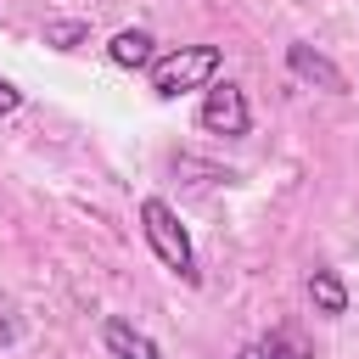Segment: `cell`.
<instances>
[{
    "instance_id": "1",
    "label": "cell",
    "mask_w": 359,
    "mask_h": 359,
    "mask_svg": "<svg viewBox=\"0 0 359 359\" xmlns=\"http://www.w3.org/2000/svg\"><path fill=\"white\" fill-rule=\"evenodd\" d=\"M140 230H146V247L185 280V286H196L202 280V269H196V252H191V236H185V224H180V213L163 202V196H146L140 202Z\"/></svg>"
},
{
    "instance_id": "2",
    "label": "cell",
    "mask_w": 359,
    "mask_h": 359,
    "mask_svg": "<svg viewBox=\"0 0 359 359\" xmlns=\"http://www.w3.org/2000/svg\"><path fill=\"white\" fill-rule=\"evenodd\" d=\"M219 73V45H180L174 56H157L151 62V90L168 101L180 90H196Z\"/></svg>"
},
{
    "instance_id": "3",
    "label": "cell",
    "mask_w": 359,
    "mask_h": 359,
    "mask_svg": "<svg viewBox=\"0 0 359 359\" xmlns=\"http://www.w3.org/2000/svg\"><path fill=\"white\" fill-rule=\"evenodd\" d=\"M202 129L208 135H224V140H236V135H247L252 129V112H247V95H241V84H208V95H202Z\"/></svg>"
},
{
    "instance_id": "4",
    "label": "cell",
    "mask_w": 359,
    "mask_h": 359,
    "mask_svg": "<svg viewBox=\"0 0 359 359\" xmlns=\"http://www.w3.org/2000/svg\"><path fill=\"white\" fill-rule=\"evenodd\" d=\"M286 67H292L303 84H320V90H331V95H342V90H348L342 67H337L325 50H314V45H286Z\"/></svg>"
},
{
    "instance_id": "5",
    "label": "cell",
    "mask_w": 359,
    "mask_h": 359,
    "mask_svg": "<svg viewBox=\"0 0 359 359\" xmlns=\"http://www.w3.org/2000/svg\"><path fill=\"white\" fill-rule=\"evenodd\" d=\"M101 342H107V353H112V359H163V353H157V342H151L146 331H135L129 320H118V314H107V320H101Z\"/></svg>"
},
{
    "instance_id": "6",
    "label": "cell",
    "mask_w": 359,
    "mask_h": 359,
    "mask_svg": "<svg viewBox=\"0 0 359 359\" xmlns=\"http://www.w3.org/2000/svg\"><path fill=\"white\" fill-rule=\"evenodd\" d=\"M107 56H112L118 67H129V73H151V62H157V39H151L146 28H123V34H112Z\"/></svg>"
},
{
    "instance_id": "7",
    "label": "cell",
    "mask_w": 359,
    "mask_h": 359,
    "mask_svg": "<svg viewBox=\"0 0 359 359\" xmlns=\"http://www.w3.org/2000/svg\"><path fill=\"white\" fill-rule=\"evenodd\" d=\"M309 303L320 309V314H348V286H342V275L337 269H314L309 275Z\"/></svg>"
},
{
    "instance_id": "8",
    "label": "cell",
    "mask_w": 359,
    "mask_h": 359,
    "mask_svg": "<svg viewBox=\"0 0 359 359\" xmlns=\"http://www.w3.org/2000/svg\"><path fill=\"white\" fill-rule=\"evenodd\" d=\"M90 39V22H79V17H50L45 22V45L50 50H79Z\"/></svg>"
},
{
    "instance_id": "9",
    "label": "cell",
    "mask_w": 359,
    "mask_h": 359,
    "mask_svg": "<svg viewBox=\"0 0 359 359\" xmlns=\"http://www.w3.org/2000/svg\"><path fill=\"white\" fill-rule=\"evenodd\" d=\"M241 359H303V353L292 348V337H280V331H275V337L247 342V348H241Z\"/></svg>"
},
{
    "instance_id": "10",
    "label": "cell",
    "mask_w": 359,
    "mask_h": 359,
    "mask_svg": "<svg viewBox=\"0 0 359 359\" xmlns=\"http://www.w3.org/2000/svg\"><path fill=\"white\" fill-rule=\"evenodd\" d=\"M17 107H22V90H17L11 79H0V118H6V112H17Z\"/></svg>"
},
{
    "instance_id": "11",
    "label": "cell",
    "mask_w": 359,
    "mask_h": 359,
    "mask_svg": "<svg viewBox=\"0 0 359 359\" xmlns=\"http://www.w3.org/2000/svg\"><path fill=\"white\" fill-rule=\"evenodd\" d=\"M0 342H11V325H6V320H0Z\"/></svg>"
}]
</instances>
